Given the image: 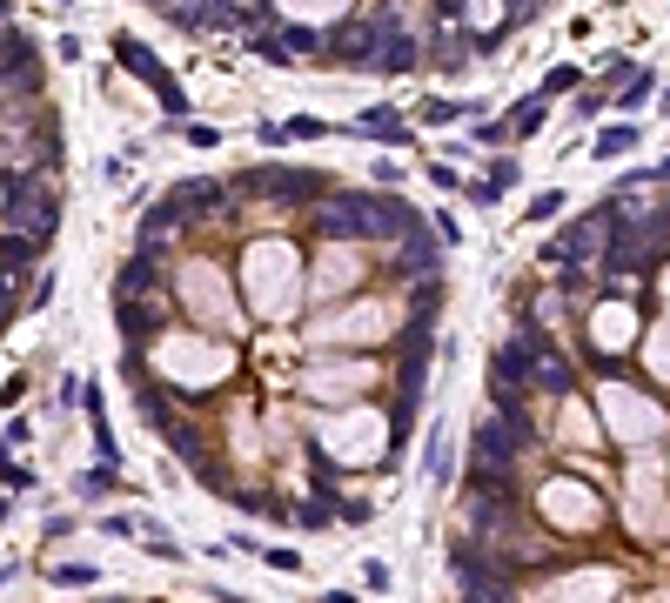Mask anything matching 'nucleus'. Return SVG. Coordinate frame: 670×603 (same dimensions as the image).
Wrapping results in <instances>:
<instances>
[{
  "label": "nucleus",
  "instance_id": "obj_12",
  "mask_svg": "<svg viewBox=\"0 0 670 603\" xmlns=\"http://www.w3.org/2000/svg\"><path fill=\"white\" fill-rule=\"evenodd\" d=\"M590 329H597V342H603V349H624L630 335H637V315H630L624 302H603V309H597V322H590Z\"/></svg>",
  "mask_w": 670,
  "mask_h": 603
},
{
  "label": "nucleus",
  "instance_id": "obj_5",
  "mask_svg": "<svg viewBox=\"0 0 670 603\" xmlns=\"http://www.w3.org/2000/svg\"><path fill=\"white\" fill-rule=\"evenodd\" d=\"M382 443H389V429H382L376 409H349V416L322 423V449H329L335 463H369Z\"/></svg>",
  "mask_w": 670,
  "mask_h": 603
},
{
  "label": "nucleus",
  "instance_id": "obj_10",
  "mask_svg": "<svg viewBox=\"0 0 670 603\" xmlns=\"http://www.w3.org/2000/svg\"><path fill=\"white\" fill-rule=\"evenodd\" d=\"M376 382V369L369 362H322L309 376V396L315 402H342V396H356V389H369Z\"/></svg>",
  "mask_w": 670,
  "mask_h": 603
},
{
  "label": "nucleus",
  "instance_id": "obj_7",
  "mask_svg": "<svg viewBox=\"0 0 670 603\" xmlns=\"http://www.w3.org/2000/svg\"><path fill=\"white\" fill-rule=\"evenodd\" d=\"M536 510L550 516V523H563V530H590L597 523V496L583 490V483H550V490L536 496Z\"/></svg>",
  "mask_w": 670,
  "mask_h": 603
},
{
  "label": "nucleus",
  "instance_id": "obj_8",
  "mask_svg": "<svg viewBox=\"0 0 670 603\" xmlns=\"http://www.w3.org/2000/svg\"><path fill=\"white\" fill-rule=\"evenodd\" d=\"M530 603H617V577L610 570H577V577L543 583Z\"/></svg>",
  "mask_w": 670,
  "mask_h": 603
},
{
  "label": "nucleus",
  "instance_id": "obj_2",
  "mask_svg": "<svg viewBox=\"0 0 670 603\" xmlns=\"http://www.w3.org/2000/svg\"><path fill=\"white\" fill-rule=\"evenodd\" d=\"M155 362H161V376L181 382V389H208V382H222L228 369H235V356H228L215 335H161Z\"/></svg>",
  "mask_w": 670,
  "mask_h": 603
},
{
  "label": "nucleus",
  "instance_id": "obj_13",
  "mask_svg": "<svg viewBox=\"0 0 670 603\" xmlns=\"http://www.w3.org/2000/svg\"><path fill=\"white\" fill-rule=\"evenodd\" d=\"M590 443H597L590 409H583V402H563V449H590Z\"/></svg>",
  "mask_w": 670,
  "mask_h": 603
},
{
  "label": "nucleus",
  "instance_id": "obj_6",
  "mask_svg": "<svg viewBox=\"0 0 670 603\" xmlns=\"http://www.w3.org/2000/svg\"><path fill=\"white\" fill-rule=\"evenodd\" d=\"M396 329V309L389 302H356V309L329 315L322 329H315V342H376V335Z\"/></svg>",
  "mask_w": 670,
  "mask_h": 603
},
{
  "label": "nucleus",
  "instance_id": "obj_11",
  "mask_svg": "<svg viewBox=\"0 0 670 603\" xmlns=\"http://www.w3.org/2000/svg\"><path fill=\"white\" fill-rule=\"evenodd\" d=\"M356 275H362V248H342V242H335V248H322V255H315V282H309V289L315 295H342Z\"/></svg>",
  "mask_w": 670,
  "mask_h": 603
},
{
  "label": "nucleus",
  "instance_id": "obj_4",
  "mask_svg": "<svg viewBox=\"0 0 670 603\" xmlns=\"http://www.w3.org/2000/svg\"><path fill=\"white\" fill-rule=\"evenodd\" d=\"M603 416H610V429H617V443H630V449L664 443V409H657L650 396H637V389H624V382L603 389Z\"/></svg>",
  "mask_w": 670,
  "mask_h": 603
},
{
  "label": "nucleus",
  "instance_id": "obj_15",
  "mask_svg": "<svg viewBox=\"0 0 670 603\" xmlns=\"http://www.w3.org/2000/svg\"><path fill=\"white\" fill-rule=\"evenodd\" d=\"M664 295H670V268H664Z\"/></svg>",
  "mask_w": 670,
  "mask_h": 603
},
{
  "label": "nucleus",
  "instance_id": "obj_14",
  "mask_svg": "<svg viewBox=\"0 0 670 603\" xmlns=\"http://www.w3.org/2000/svg\"><path fill=\"white\" fill-rule=\"evenodd\" d=\"M644 356H650V369H657V376L670 382V322H664V329H657V335L644 342Z\"/></svg>",
  "mask_w": 670,
  "mask_h": 603
},
{
  "label": "nucleus",
  "instance_id": "obj_9",
  "mask_svg": "<svg viewBox=\"0 0 670 603\" xmlns=\"http://www.w3.org/2000/svg\"><path fill=\"white\" fill-rule=\"evenodd\" d=\"M670 516H664V483H657V469L650 463H637L630 469V530H644V536H657Z\"/></svg>",
  "mask_w": 670,
  "mask_h": 603
},
{
  "label": "nucleus",
  "instance_id": "obj_1",
  "mask_svg": "<svg viewBox=\"0 0 670 603\" xmlns=\"http://www.w3.org/2000/svg\"><path fill=\"white\" fill-rule=\"evenodd\" d=\"M242 289L248 302H255V315H268V322H282V315L302 302V262H295L289 242H255L242 262Z\"/></svg>",
  "mask_w": 670,
  "mask_h": 603
},
{
  "label": "nucleus",
  "instance_id": "obj_3",
  "mask_svg": "<svg viewBox=\"0 0 670 603\" xmlns=\"http://www.w3.org/2000/svg\"><path fill=\"white\" fill-rule=\"evenodd\" d=\"M181 302L208 322V329H222V335H235L242 329V315H235V295H228V275L215 262H188L181 268Z\"/></svg>",
  "mask_w": 670,
  "mask_h": 603
}]
</instances>
